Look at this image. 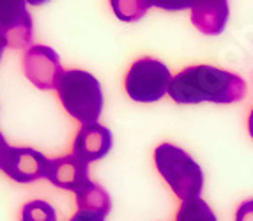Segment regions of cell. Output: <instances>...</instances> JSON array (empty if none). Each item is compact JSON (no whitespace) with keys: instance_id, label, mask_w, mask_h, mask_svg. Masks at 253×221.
<instances>
[{"instance_id":"6da1fadb","label":"cell","mask_w":253,"mask_h":221,"mask_svg":"<svg viewBox=\"0 0 253 221\" xmlns=\"http://www.w3.org/2000/svg\"><path fill=\"white\" fill-rule=\"evenodd\" d=\"M246 81L236 73L214 66H188L170 81L169 96L177 105H230L246 96Z\"/></svg>"},{"instance_id":"7a4b0ae2","label":"cell","mask_w":253,"mask_h":221,"mask_svg":"<svg viewBox=\"0 0 253 221\" xmlns=\"http://www.w3.org/2000/svg\"><path fill=\"white\" fill-rule=\"evenodd\" d=\"M55 90L64 110L82 126L97 122V119L101 117L105 96L99 80L89 71L84 69L64 71Z\"/></svg>"},{"instance_id":"3957f363","label":"cell","mask_w":253,"mask_h":221,"mask_svg":"<svg viewBox=\"0 0 253 221\" xmlns=\"http://www.w3.org/2000/svg\"><path fill=\"white\" fill-rule=\"evenodd\" d=\"M154 165L179 200L186 202L200 196L204 189V172L184 149L173 144H160L154 149Z\"/></svg>"},{"instance_id":"277c9868","label":"cell","mask_w":253,"mask_h":221,"mask_svg":"<svg viewBox=\"0 0 253 221\" xmlns=\"http://www.w3.org/2000/svg\"><path fill=\"white\" fill-rule=\"evenodd\" d=\"M172 74L167 64L152 57L135 60L124 76V90L136 103H156L170 89Z\"/></svg>"},{"instance_id":"5b68a950","label":"cell","mask_w":253,"mask_h":221,"mask_svg":"<svg viewBox=\"0 0 253 221\" xmlns=\"http://www.w3.org/2000/svg\"><path fill=\"white\" fill-rule=\"evenodd\" d=\"M32 16L25 0H0V41L9 48H30Z\"/></svg>"},{"instance_id":"8992f818","label":"cell","mask_w":253,"mask_h":221,"mask_svg":"<svg viewBox=\"0 0 253 221\" xmlns=\"http://www.w3.org/2000/svg\"><path fill=\"white\" fill-rule=\"evenodd\" d=\"M23 71L27 78L41 90H53L64 74L62 64L53 48L32 44L23 55Z\"/></svg>"},{"instance_id":"52a82bcc","label":"cell","mask_w":253,"mask_h":221,"mask_svg":"<svg viewBox=\"0 0 253 221\" xmlns=\"http://www.w3.org/2000/svg\"><path fill=\"white\" fill-rule=\"evenodd\" d=\"M48 166H50V159L39 150L9 145L0 170L16 183L29 184L39 179H46Z\"/></svg>"},{"instance_id":"ba28073f","label":"cell","mask_w":253,"mask_h":221,"mask_svg":"<svg viewBox=\"0 0 253 221\" xmlns=\"http://www.w3.org/2000/svg\"><path fill=\"white\" fill-rule=\"evenodd\" d=\"M114 136L112 131L99 122L85 124L78 129L73 140V154L85 163L99 161L112 150Z\"/></svg>"},{"instance_id":"9c48e42d","label":"cell","mask_w":253,"mask_h":221,"mask_svg":"<svg viewBox=\"0 0 253 221\" xmlns=\"http://www.w3.org/2000/svg\"><path fill=\"white\" fill-rule=\"evenodd\" d=\"M46 179L53 186L66 189V191H76L80 189L89 179V163L82 161L75 154L59 156L50 159Z\"/></svg>"},{"instance_id":"30bf717a","label":"cell","mask_w":253,"mask_h":221,"mask_svg":"<svg viewBox=\"0 0 253 221\" xmlns=\"http://www.w3.org/2000/svg\"><path fill=\"white\" fill-rule=\"evenodd\" d=\"M228 22L227 0H197L191 7V23L206 36H219Z\"/></svg>"},{"instance_id":"8fae6325","label":"cell","mask_w":253,"mask_h":221,"mask_svg":"<svg viewBox=\"0 0 253 221\" xmlns=\"http://www.w3.org/2000/svg\"><path fill=\"white\" fill-rule=\"evenodd\" d=\"M76 196V205L78 211H87V213H96L106 218V214L112 209V200L106 189L99 184L87 181L80 189L75 191Z\"/></svg>"},{"instance_id":"7c38bea8","label":"cell","mask_w":253,"mask_h":221,"mask_svg":"<svg viewBox=\"0 0 253 221\" xmlns=\"http://www.w3.org/2000/svg\"><path fill=\"white\" fill-rule=\"evenodd\" d=\"M110 7L121 22H138L145 16L152 0H110Z\"/></svg>"},{"instance_id":"4fadbf2b","label":"cell","mask_w":253,"mask_h":221,"mask_svg":"<svg viewBox=\"0 0 253 221\" xmlns=\"http://www.w3.org/2000/svg\"><path fill=\"white\" fill-rule=\"evenodd\" d=\"M175 221H218V218L206 200L199 196V198L186 200L179 205Z\"/></svg>"},{"instance_id":"5bb4252c","label":"cell","mask_w":253,"mask_h":221,"mask_svg":"<svg viewBox=\"0 0 253 221\" xmlns=\"http://www.w3.org/2000/svg\"><path fill=\"white\" fill-rule=\"evenodd\" d=\"M20 221H57V211L44 200H32L23 205Z\"/></svg>"},{"instance_id":"9a60e30c","label":"cell","mask_w":253,"mask_h":221,"mask_svg":"<svg viewBox=\"0 0 253 221\" xmlns=\"http://www.w3.org/2000/svg\"><path fill=\"white\" fill-rule=\"evenodd\" d=\"M195 2L197 0H152V5L163 11H184L193 7Z\"/></svg>"},{"instance_id":"2e32d148","label":"cell","mask_w":253,"mask_h":221,"mask_svg":"<svg viewBox=\"0 0 253 221\" xmlns=\"http://www.w3.org/2000/svg\"><path fill=\"white\" fill-rule=\"evenodd\" d=\"M236 221H253V198L245 200L236 211Z\"/></svg>"},{"instance_id":"e0dca14e","label":"cell","mask_w":253,"mask_h":221,"mask_svg":"<svg viewBox=\"0 0 253 221\" xmlns=\"http://www.w3.org/2000/svg\"><path fill=\"white\" fill-rule=\"evenodd\" d=\"M69 221H105V216L96 213H87V211H78L76 214H73Z\"/></svg>"},{"instance_id":"ac0fdd59","label":"cell","mask_w":253,"mask_h":221,"mask_svg":"<svg viewBox=\"0 0 253 221\" xmlns=\"http://www.w3.org/2000/svg\"><path fill=\"white\" fill-rule=\"evenodd\" d=\"M7 149H9L7 142H5L4 135L0 133V166H2V161H4V156H5V152H7Z\"/></svg>"},{"instance_id":"d6986e66","label":"cell","mask_w":253,"mask_h":221,"mask_svg":"<svg viewBox=\"0 0 253 221\" xmlns=\"http://www.w3.org/2000/svg\"><path fill=\"white\" fill-rule=\"evenodd\" d=\"M248 131H250V136H252V140H253V108H252V111H250V117H248Z\"/></svg>"},{"instance_id":"ffe728a7","label":"cell","mask_w":253,"mask_h":221,"mask_svg":"<svg viewBox=\"0 0 253 221\" xmlns=\"http://www.w3.org/2000/svg\"><path fill=\"white\" fill-rule=\"evenodd\" d=\"M25 2L30 5H42V4H46V2H50V0H25Z\"/></svg>"},{"instance_id":"44dd1931","label":"cell","mask_w":253,"mask_h":221,"mask_svg":"<svg viewBox=\"0 0 253 221\" xmlns=\"http://www.w3.org/2000/svg\"><path fill=\"white\" fill-rule=\"evenodd\" d=\"M4 50H5V44L0 41V60H2V55H4Z\"/></svg>"}]
</instances>
